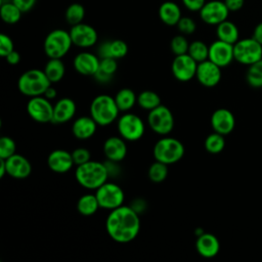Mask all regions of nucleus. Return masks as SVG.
<instances>
[{"instance_id": "42", "label": "nucleus", "mask_w": 262, "mask_h": 262, "mask_svg": "<svg viewBox=\"0 0 262 262\" xmlns=\"http://www.w3.org/2000/svg\"><path fill=\"white\" fill-rule=\"evenodd\" d=\"M72 157L74 164L79 166L91 160V152L85 147H77L72 151Z\"/></svg>"}, {"instance_id": "51", "label": "nucleus", "mask_w": 262, "mask_h": 262, "mask_svg": "<svg viewBox=\"0 0 262 262\" xmlns=\"http://www.w3.org/2000/svg\"><path fill=\"white\" fill-rule=\"evenodd\" d=\"M5 174H7V169H6L5 160L0 159V178H3Z\"/></svg>"}, {"instance_id": "20", "label": "nucleus", "mask_w": 262, "mask_h": 262, "mask_svg": "<svg viewBox=\"0 0 262 262\" xmlns=\"http://www.w3.org/2000/svg\"><path fill=\"white\" fill-rule=\"evenodd\" d=\"M103 155L107 161L119 163L127 156L126 140L119 136H111L105 139L102 146Z\"/></svg>"}, {"instance_id": "46", "label": "nucleus", "mask_w": 262, "mask_h": 262, "mask_svg": "<svg viewBox=\"0 0 262 262\" xmlns=\"http://www.w3.org/2000/svg\"><path fill=\"white\" fill-rule=\"evenodd\" d=\"M224 3L229 11H238L243 8L245 0H224Z\"/></svg>"}, {"instance_id": "34", "label": "nucleus", "mask_w": 262, "mask_h": 262, "mask_svg": "<svg viewBox=\"0 0 262 262\" xmlns=\"http://www.w3.org/2000/svg\"><path fill=\"white\" fill-rule=\"evenodd\" d=\"M225 147V139L224 135L213 132L209 134L205 139V149L210 154H219L221 152Z\"/></svg>"}, {"instance_id": "1", "label": "nucleus", "mask_w": 262, "mask_h": 262, "mask_svg": "<svg viewBox=\"0 0 262 262\" xmlns=\"http://www.w3.org/2000/svg\"><path fill=\"white\" fill-rule=\"evenodd\" d=\"M105 229L108 236L116 243H130L135 239L140 230L139 214L130 206L122 205L108 213Z\"/></svg>"}, {"instance_id": "23", "label": "nucleus", "mask_w": 262, "mask_h": 262, "mask_svg": "<svg viewBox=\"0 0 262 262\" xmlns=\"http://www.w3.org/2000/svg\"><path fill=\"white\" fill-rule=\"evenodd\" d=\"M195 249L200 256L210 259L215 256L220 251V243L216 235L210 232H204L196 237Z\"/></svg>"}, {"instance_id": "41", "label": "nucleus", "mask_w": 262, "mask_h": 262, "mask_svg": "<svg viewBox=\"0 0 262 262\" xmlns=\"http://www.w3.org/2000/svg\"><path fill=\"white\" fill-rule=\"evenodd\" d=\"M176 27L182 35H191L196 30L195 21L189 16H182Z\"/></svg>"}, {"instance_id": "35", "label": "nucleus", "mask_w": 262, "mask_h": 262, "mask_svg": "<svg viewBox=\"0 0 262 262\" xmlns=\"http://www.w3.org/2000/svg\"><path fill=\"white\" fill-rule=\"evenodd\" d=\"M246 80L253 88L262 87V59L249 66L246 74Z\"/></svg>"}, {"instance_id": "49", "label": "nucleus", "mask_w": 262, "mask_h": 262, "mask_svg": "<svg viewBox=\"0 0 262 262\" xmlns=\"http://www.w3.org/2000/svg\"><path fill=\"white\" fill-rule=\"evenodd\" d=\"M252 37L262 45V23H259V24L255 27Z\"/></svg>"}, {"instance_id": "9", "label": "nucleus", "mask_w": 262, "mask_h": 262, "mask_svg": "<svg viewBox=\"0 0 262 262\" xmlns=\"http://www.w3.org/2000/svg\"><path fill=\"white\" fill-rule=\"evenodd\" d=\"M147 124L151 131L159 135L166 136L172 132L175 123L170 108L161 104L148 112Z\"/></svg>"}, {"instance_id": "21", "label": "nucleus", "mask_w": 262, "mask_h": 262, "mask_svg": "<svg viewBox=\"0 0 262 262\" xmlns=\"http://www.w3.org/2000/svg\"><path fill=\"white\" fill-rule=\"evenodd\" d=\"M5 164L7 174L15 179H25L30 176L32 172V165L30 161L19 154H14L10 158L6 159Z\"/></svg>"}, {"instance_id": "7", "label": "nucleus", "mask_w": 262, "mask_h": 262, "mask_svg": "<svg viewBox=\"0 0 262 262\" xmlns=\"http://www.w3.org/2000/svg\"><path fill=\"white\" fill-rule=\"evenodd\" d=\"M117 130L122 138L133 142L143 136L145 125L139 116L127 112L118 118Z\"/></svg>"}, {"instance_id": "45", "label": "nucleus", "mask_w": 262, "mask_h": 262, "mask_svg": "<svg viewBox=\"0 0 262 262\" xmlns=\"http://www.w3.org/2000/svg\"><path fill=\"white\" fill-rule=\"evenodd\" d=\"M11 1L23 11V13L29 12L30 10H32L37 2V0H11Z\"/></svg>"}, {"instance_id": "5", "label": "nucleus", "mask_w": 262, "mask_h": 262, "mask_svg": "<svg viewBox=\"0 0 262 262\" xmlns=\"http://www.w3.org/2000/svg\"><path fill=\"white\" fill-rule=\"evenodd\" d=\"M184 151V145L179 139L164 136L155 143L152 156L157 161L167 165H172L183 158Z\"/></svg>"}, {"instance_id": "2", "label": "nucleus", "mask_w": 262, "mask_h": 262, "mask_svg": "<svg viewBox=\"0 0 262 262\" xmlns=\"http://www.w3.org/2000/svg\"><path fill=\"white\" fill-rule=\"evenodd\" d=\"M110 172L105 163L97 161H88L82 165L76 166L75 178L84 188L96 190L108 179Z\"/></svg>"}, {"instance_id": "33", "label": "nucleus", "mask_w": 262, "mask_h": 262, "mask_svg": "<svg viewBox=\"0 0 262 262\" xmlns=\"http://www.w3.org/2000/svg\"><path fill=\"white\" fill-rule=\"evenodd\" d=\"M64 17L68 24H70L71 26H75L80 23H83V19L85 17L84 6L78 2L70 4L66 9Z\"/></svg>"}, {"instance_id": "47", "label": "nucleus", "mask_w": 262, "mask_h": 262, "mask_svg": "<svg viewBox=\"0 0 262 262\" xmlns=\"http://www.w3.org/2000/svg\"><path fill=\"white\" fill-rule=\"evenodd\" d=\"M130 207L135 211L137 212L138 214H140L141 212L144 211L145 207H146V204L145 202L142 200V199H136L132 202V204H130Z\"/></svg>"}, {"instance_id": "32", "label": "nucleus", "mask_w": 262, "mask_h": 262, "mask_svg": "<svg viewBox=\"0 0 262 262\" xmlns=\"http://www.w3.org/2000/svg\"><path fill=\"white\" fill-rule=\"evenodd\" d=\"M137 104L144 111H151L161 105V98L158 93L151 90H143L137 95Z\"/></svg>"}, {"instance_id": "50", "label": "nucleus", "mask_w": 262, "mask_h": 262, "mask_svg": "<svg viewBox=\"0 0 262 262\" xmlns=\"http://www.w3.org/2000/svg\"><path fill=\"white\" fill-rule=\"evenodd\" d=\"M43 96H45V97H46L47 99H49V100L55 99L56 96H57V91H56V89H55L52 85H50V86L46 89V91L44 92Z\"/></svg>"}, {"instance_id": "29", "label": "nucleus", "mask_w": 262, "mask_h": 262, "mask_svg": "<svg viewBox=\"0 0 262 262\" xmlns=\"http://www.w3.org/2000/svg\"><path fill=\"white\" fill-rule=\"evenodd\" d=\"M43 71L52 84L62 80L66 74V67L61 58H49Z\"/></svg>"}, {"instance_id": "3", "label": "nucleus", "mask_w": 262, "mask_h": 262, "mask_svg": "<svg viewBox=\"0 0 262 262\" xmlns=\"http://www.w3.org/2000/svg\"><path fill=\"white\" fill-rule=\"evenodd\" d=\"M120 110L115 98L107 94L95 96L90 104V116L98 126H108L119 118Z\"/></svg>"}, {"instance_id": "27", "label": "nucleus", "mask_w": 262, "mask_h": 262, "mask_svg": "<svg viewBox=\"0 0 262 262\" xmlns=\"http://www.w3.org/2000/svg\"><path fill=\"white\" fill-rule=\"evenodd\" d=\"M216 36L217 39L232 45L239 40V33L236 25L228 19L216 26Z\"/></svg>"}, {"instance_id": "18", "label": "nucleus", "mask_w": 262, "mask_h": 262, "mask_svg": "<svg viewBox=\"0 0 262 262\" xmlns=\"http://www.w3.org/2000/svg\"><path fill=\"white\" fill-rule=\"evenodd\" d=\"M210 122L213 130L224 136L231 133L235 127V119L233 114L224 107L214 111Z\"/></svg>"}, {"instance_id": "37", "label": "nucleus", "mask_w": 262, "mask_h": 262, "mask_svg": "<svg viewBox=\"0 0 262 262\" xmlns=\"http://www.w3.org/2000/svg\"><path fill=\"white\" fill-rule=\"evenodd\" d=\"M148 178L154 183L163 182L168 176V165L160 161H155L148 168Z\"/></svg>"}, {"instance_id": "6", "label": "nucleus", "mask_w": 262, "mask_h": 262, "mask_svg": "<svg viewBox=\"0 0 262 262\" xmlns=\"http://www.w3.org/2000/svg\"><path fill=\"white\" fill-rule=\"evenodd\" d=\"M72 45L70 32L63 29H55L45 37L43 48L48 58H62L68 54Z\"/></svg>"}, {"instance_id": "31", "label": "nucleus", "mask_w": 262, "mask_h": 262, "mask_svg": "<svg viewBox=\"0 0 262 262\" xmlns=\"http://www.w3.org/2000/svg\"><path fill=\"white\" fill-rule=\"evenodd\" d=\"M23 11L12 2H2L0 6V16L7 25L16 24L21 17Z\"/></svg>"}, {"instance_id": "28", "label": "nucleus", "mask_w": 262, "mask_h": 262, "mask_svg": "<svg viewBox=\"0 0 262 262\" xmlns=\"http://www.w3.org/2000/svg\"><path fill=\"white\" fill-rule=\"evenodd\" d=\"M115 101L120 112L127 113L137 103V95L130 88H122L115 95Z\"/></svg>"}, {"instance_id": "43", "label": "nucleus", "mask_w": 262, "mask_h": 262, "mask_svg": "<svg viewBox=\"0 0 262 262\" xmlns=\"http://www.w3.org/2000/svg\"><path fill=\"white\" fill-rule=\"evenodd\" d=\"M13 50L14 45L11 38L6 34H0V55L2 57H5Z\"/></svg>"}, {"instance_id": "15", "label": "nucleus", "mask_w": 262, "mask_h": 262, "mask_svg": "<svg viewBox=\"0 0 262 262\" xmlns=\"http://www.w3.org/2000/svg\"><path fill=\"white\" fill-rule=\"evenodd\" d=\"M195 78L205 87H215L221 80V68L210 59H206L198 63Z\"/></svg>"}, {"instance_id": "22", "label": "nucleus", "mask_w": 262, "mask_h": 262, "mask_svg": "<svg viewBox=\"0 0 262 262\" xmlns=\"http://www.w3.org/2000/svg\"><path fill=\"white\" fill-rule=\"evenodd\" d=\"M76 102L70 97H62L58 99L53 105V119L54 124H63L71 121L76 115Z\"/></svg>"}, {"instance_id": "25", "label": "nucleus", "mask_w": 262, "mask_h": 262, "mask_svg": "<svg viewBox=\"0 0 262 262\" xmlns=\"http://www.w3.org/2000/svg\"><path fill=\"white\" fill-rule=\"evenodd\" d=\"M128 53V45L125 41L121 39H115L112 41H105L101 43L97 50V55L99 58L112 57L115 59H120L126 56Z\"/></svg>"}, {"instance_id": "26", "label": "nucleus", "mask_w": 262, "mask_h": 262, "mask_svg": "<svg viewBox=\"0 0 262 262\" xmlns=\"http://www.w3.org/2000/svg\"><path fill=\"white\" fill-rule=\"evenodd\" d=\"M159 17L167 26H176L182 17L180 6L173 1H165L159 7Z\"/></svg>"}, {"instance_id": "14", "label": "nucleus", "mask_w": 262, "mask_h": 262, "mask_svg": "<svg viewBox=\"0 0 262 262\" xmlns=\"http://www.w3.org/2000/svg\"><path fill=\"white\" fill-rule=\"evenodd\" d=\"M70 35L73 41V45L80 48H89L97 43L98 35L96 30L84 23L72 26L70 30Z\"/></svg>"}, {"instance_id": "40", "label": "nucleus", "mask_w": 262, "mask_h": 262, "mask_svg": "<svg viewBox=\"0 0 262 262\" xmlns=\"http://www.w3.org/2000/svg\"><path fill=\"white\" fill-rule=\"evenodd\" d=\"M117 69H118L117 59L112 58V57H104V58H100L99 69L96 73L102 74L112 79L114 77V75L116 74Z\"/></svg>"}, {"instance_id": "36", "label": "nucleus", "mask_w": 262, "mask_h": 262, "mask_svg": "<svg viewBox=\"0 0 262 262\" xmlns=\"http://www.w3.org/2000/svg\"><path fill=\"white\" fill-rule=\"evenodd\" d=\"M187 53L199 63L209 58V46L201 40H195L189 43Z\"/></svg>"}, {"instance_id": "39", "label": "nucleus", "mask_w": 262, "mask_h": 262, "mask_svg": "<svg viewBox=\"0 0 262 262\" xmlns=\"http://www.w3.org/2000/svg\"><path fill=\"white\" fill-rule=\"evenodd\" d=\"M16 154V143L9 136H2L0 138V159L6 160Z\"/></svg>"}, {"instance_id": "48", "label": "nucleus", "mask_w": 262, "mask_h": 262, "mask_svg": "<svg viewBox=\"0 0 262 262\" xmlns=\"http://www.w3.org/2000/svg\"><path fill=\"white\" fill-rule=\"evenodd\" d=\"M4 58L6 59V61H7L9 64L15 66V64H17V63L19 62V60H20V55H19V53H18L16 50H13V51H11L8 55H6Z\"/></svg>"}, {"instance_id": "30", "label": "nucleus", "mask_w": 262, "mask_h": 262, "mask_svg": "<svg viewBox=\"0 0 262 262\" xmlns=\"http://www.w3.org/2000/svg\"><path fill=\"white\" fill-rule=\"evenodd\" d=\"M100 208L95 193H85L77 202V210L83 216H92Z\"/></svg>"}, {"instance_id": "13", "label": "nucleus", "mask_w": 262, "mask_h": 262, "mask_svg": "<svg viewBox=\"0 0 262 262\" xmlns=\"http://www.w3.org/2000/svg\"><path fill=\"white\" fill-rule=\"evenodd\" d=\"M196 68L198 62L188 53L175 55L171 64L173 76L180 82H187L194 78Z\"/></svg>"}, {"instance_id": "19", "label": "nucleus", "mask_w": 262, "mask_h": 262, "mask_svg": "<svg viewBox=\"0 0 262 262\" xmlns=\"http://www.w3.org/2000/svg\"><path fill=\"white\" fill-rule=\"evenodd\" d=\"M74 165L72 152L66 149H54L47 157V166L54 173H67L73 168Z\"/></svg>"}, {"instance_id": "16", "label": "nucleus", "mask_w": 262, "mask_h": 262, "mask_svg": "<svg viewBox=\"0 0 262 262\" xmlns=\"http://www.w3.org/2000/svg\"><path fill=\"white\" fill-rule=\"evenodd\" d=\"M221 69L229 66L234 59L233 45L217 39L209 46V58Z\"/></svg>"}, {"instance_id": "8", "label": "nucleus", "mask_w": 262, "mask_h": 262, "mask_svg": "<svg viewBox=\"0 0 262 262\" xmlns=\"http://www.w3.org/2000/svg\"><path fill=\"white\" fill-rule=\"evenodd\" d=\"M233 56L237 62L251 66L262 59V45L253 37L239 39L233 44Z\"/></svg>"}, {"instance_id": "12", "label": "nucleus", "mask_w": 262, "mask_h": 262, "mask_svg": "<svg viewBox=\"0 0 262 262\" xmlns=\"http://www.w3.org/2000/svg\"><path fill=\"white\" fill-rule=\"evenodd\" d=\"M229 12L230 11L226 7L224 1L220 0H211L206 2L199 11L200 18L210 26H217L226 20Z\"/></svg>"}, {"instance_id": "17", "label": "nucleus", "mask_w": 262, "mask_h": 262, "mask_svg": "<svg viewBox=\"0 0 262 262\" xmlns=\"http://www.w3.org/2000/svg\"><path fill=\"white\" fill-rule=\"evenodd\" d=\"M100 58L98 55L89 51L79 52L73 61V66L77 73L82 76H94L99 69Z\"/></svg>"}, {"instance_id": "24", "label": "nucleus", "mask_w": 262, "mask_h": 262, "mask_svg": "<svg viewBox=\"0 0 262 262\" xmlns=\"http://www.w3.org/2000/svg\"><path fill=\"white\" fill-rule=\"evenodd\" d=\"M97 126V123L91 116H82L74 121L72 133L77 139L86 140L95 134Z\"/></svg>"}, {"instance_id": "4", "label": "nucleus", "mask_w": 262, "mask_h": 262, "mask_svg": "<svg viewBox=\"0 0 262 262\" xmlns=\"http://www.w3.org/2000/svg\"><path fill=\"white\" fill-rule=\"evenodd\" d=\"M51 82L45 75L44 71L32 69L24 72L17 81L19 92L28 97L43 95Z\"/></svg>"}, {"instance_id": "44", "label": "nucleus", "mask_w": 262, "mask_h": 262, "mask_svg": "<svg viewBox=\"0 0 262 262\" xmlns=\"http://www.w3.org/2000/svg\"><path fill=\"white\" fill-rule=\"evenodd\" d=\"M182 4L189 11H200L204 4L207 2L206 0H181Z\"/></svg>"}, {"instance_id": "38", "label": "nucleus", "mask_w": 262, "mask_h": 262, "mask_svg": "<svg viewBox=\"0 0 262 262\" xmlns=\"http://www.w3.org/2000/svg\"><path fill=\"white\" fill-rule=\"evenodd\" d=\"M189 42L186 39L185 35H176L171 39L170 49L174 53V55H181L188 52Z\"/></svg>"}, {"instance_id": "52", "label": "nucleus", "mask_w": 262, "mask_h": 262, "mask_svg": "<svg viewBox=\"0 0 262 262\" xmlns=\"http://www.w3.org/2000/svg\"><path fill=\"white\" fill-rule=\"evenodd\" d=\"M204 232H205V231H204V230H203V228H201V227H198V228H195V229H194V234L196 235V237H198V236H200L201 234H203Z\"/></svg>"}, {"instance_id": "10", "label": "nucleus", "mask_w": 262, "mask_h": 262, "mask_svg": "<svg viewBox=\"0 0 262 262\" xmlns=\"http://www.w3.org/2000/svg\"><path fill=\"white\" fill-rule=\"evenodd\" d=\"M95 195L98 200L100 208L110 211L124 205L125 201L123 188L115 182L106 181L103 183L96 189Z\"/></svg>"}, {"instance_id": "11", "label": "nucleus", "mask_w": 262, "mask_h": 262, "mask_svg": "<svg viewBox=\"0 0 262 262\" xmlns=\"http://www.w3.org/2000/svg\"><path fill=\"white\" fill-rule=\"evenodd\" d=\"M27 113L38 123H52L53 104L43 95L30 97L27 103Z\"/></svg>"}]
</instances>
